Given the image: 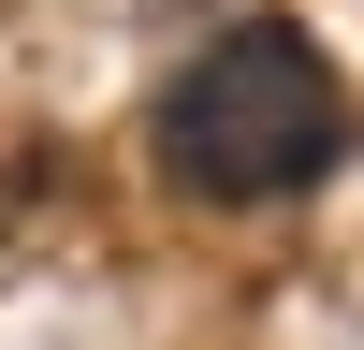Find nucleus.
<instances>
[{
    "instance_id": "obj_1",
    "label": "nucleus",
    "mask_w": 364,
    "mask_h": 350,
    "mask_svg": "<svg viewBox=\"0 0 364 350\" xmlns=\"http://www.w3.org/2000/svg\"><path fill=\"white\" fill-rule=\"evenodd\" d=\"M146 146H161V175L190 204H291V190L336 175L350 88H336V58H321L291 15H248V29H219V44L161 88Z\"/></svg>"
}]
</instances>
